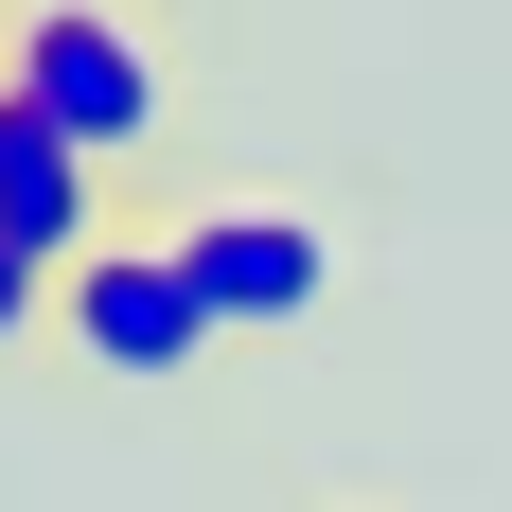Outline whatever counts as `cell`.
<instances>
[{
    "mask_svg": "<svg viewBox=\"0 0 512 512\" xmlns=\"http://www.w3.org/2000/svg\"><path fill=\"white\" fill-rule=\"evenodd\" d=\"M53 336H71L106 389H177V371L212 354V318H195V283H177V248H159V230H124V248L71 265V283H53Z\"/></svg>",
    "mask_w": 512,
    "mask_h": 512,
    "instance_id": "obj_1",
    "label": "cell"
},
{
    "mask_svg": "<svg viewBox=\"0 0 512 512\" xmlns=\"http://www.w3.org/2000/svg\"><path fill=\"white\" fill-rule=\"evenodd\" d=\"M0 89L36 106L71 159H106V177L159 142V53L124 36V18H18V71H0Z\"/></svg>",
    "mask_w": 512,
    "mask_h": 512,
    "instance_id": "obj_2",
    "label": "cell"
},
{
    "mask_svg": "<svg viewBox=\"0 0 512 512\" xmlns=\"http://www.w3.org/2000/svg\"><path fill=\"white\" fill-rule=\"evenodd\" d=\"M177 248V283H195L212 336H301L318 318V230L301 212H195V230H159Z\"/></svg>",
    "mask_w": 512,
    "mask_h": 512,
    "instance_id": "obj_3",
    "label": "cell"
},
{
    "mask_svg": "<svg viewBox=\"0 0 512 512\" xmlns=\"http://www.w3.org/2000/svg\"><path fill=\"white\" fill-rule=\"evenodd\" d=\"M0 248L36 265V283H71L89 248H124V212H106V159H71L18 89H0Z\"/></svg>",
    "mask_w": 512,
    "mask_h": 512,
    "instance_id": "obj_4",
    "label": "cell"
},
{
    "mask_svg": "<svg viewBox=\"0 0 512 512\" xmlns=\"http://www.w3.org/2000/svg\"><path fill=\"white\" fill-rule=\"evenodd\" d=\"M36 318H53V283H36V265H18V248H0V354H18Z\"/></svg>",
    "mask_w": 512,
    "mask_h": 512,
    "instance_id": "obj_5",
    "label": "cell"
},
{
    "mask_svg": "<svg viewBox=\"0 0 512 512\" xmlns=\"http://www.w3.org/2000/svg\"><path fill=\"white\" fill-rule=\"evenodd\" d=\"M0 71H18V18H0Z\"/></svg>",
    "mask_w": 512,
    "mask_h": 512,
    "instance_id": "obj_6",
    "label": "cell"
}]
</instances>
